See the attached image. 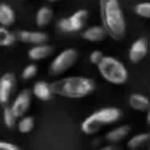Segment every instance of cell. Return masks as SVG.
Returning <instances> with one entry per match:
<instances>
[{
	"label": "cell",
	"instance_id": "6da1fadb",
	"mask_svg": "<svg viewBox=\"0 0 150 150\" xmlns=\"http://www.w3.org/2000/svg\"><path fill=\"white\" fill-rule=\"evenodd\" d=\"M100 17L107 34L116 41L124 40L127 24L119 0H100Z\"/></svg>",
	"mask_w": 150,
	"mask_h": 150
},
{
	"label": "cell",
	"instance_id": "7a4b0ae2",
	"mask_svg": "<svg viewBox=\"0 0 150 150\" xmlns=\"http://www.w3.org/2000/svg\"><path fill=\"white\" fill-rule=\"evenodd\" d=\"M54 95L69 99H82L95 91V82L87 76H66L50 83Z\"/></svg>",
	"mask_w": 150,
	"mask_h": 150
},
{
	"label": "cell",
	"instance_id": "3957f363",
	"mask_svg": "<svg viewBox=\"0 0 150 150\" xmlns=\"http://www.w3.org/2000/svg\"><path fill=\"white\" fill-rule=\"evenodd\" d=\"M121 117V109L116 108V107H107V108L98 109L93 113H91L88 117H86L80 128H82V132L84 134L92 136L100 132L103 128L117 122Z\"/></svg>",
	"mask_w": 150,
	"mask_h": 150
},
{
	"label": "cell",
	"instance_id": "277c9868",
	"mask_svg": "<svg viewBox=\"0 0 150 150\" xmlns=\"http://www.w3.org/2000/svg\"><path fill=\"white\" fill-rule=\"evenodd\" d=\"M96 66L101 76L112 84H124L128 80V70L125 69L124 63L115 57L104 55Z\"/></svg>",
	"mask_w": 150,
	"mask_h": 150
},
{
	"label": "cell",
	"instance_id": "5b68a950",
	"mask_svg": "<svg viewBox=\"0 0 150 150\" xmlns=\"http://www.w3.org/2000/svg\"><path fill=\"white\" fill-rule=\"evenodd\" d=\"M78 59V52L74 49H66L57 55L50 63V75L58 76V75L66 73L69 69L74 66Z\"/></svg>",
	"mask_w": 150,
	"mask_h": 150
},
{
	"label": "cell",
	"instance_id": "8992f818",
	"mask_svg": "<svg viewBox=\"0 0 150 150\" xmlns=\"http://www.w3.org/2000/svg\"><path fill=\"white\" fill-rule=\"evenodd\" d=\"M88 18V12L86 9H79L75 13L70 16V17L61 18L58 21L57 26L62 32H67V33H73V32H79L80 29H83V26L86 25Z\"/></svg>",
	"mask_w": 150,
	"mask_h": 150
},
{
	"label": "cell",
	"instance_id": "52a82bcc",
	"mask_svg": "<svg viewBox=\"0 0 150 150\" xmlns=\"http://www.w3.org/2000/svg\"><path fill=\"white\" fill-rule=\"evenodd\" d=\"M16 86H17V80H16L15 74L5 73L4 75H1L0 78V104L7 105L9 103Z\"/></svg>",
	"mask_w": 150,
	"mask_h": 150
},
{
	"label": "cell",
	"instance_id": "ba28073f",
	"mask_svg": "<svg viewBox=\"0 0 150 150\" xmlns=\"http://www.w3.org/2000/svg\"><path fill=\"white\" fill-rule=\"evenodd\" d=\"M32 103V91L29 90H23L21 92H18V95L15 98L12 105H11V109L15 113V116L17 119L23 117L26 112L29 111V107H30Z\"/></svg>",
	"mask_w": 150,
	"mask_h": 150
},
{
	"label": "cell",
	"instance_id": "9c48e42d",
	"mask_svg": "<svg viewBox=\"0 0 150 150\" xmlns=\"http://www.w3.org/2000/svg\"><path fill=\"white\" fill-rule=\"evenodd\" d=\"M148 50H149L148 40L144 38V37L136 40L129 49V61L132 63H140L146 57Z\"/></svg>",
	"mask_w": 150,
	"mask_h": 150
},
{
	"label": "cell",
	"instance_id": "30bf717a",
	"mask_svg": "<svg viewBox=\"0 0 150 150\" xmlns=\"http://www.w3.org/2000/svg\"><path fill=\"white\" fill-rule=\"evenodd\" d=\"M16 40L24 42V44H30V45H38L45 44L49 40V36L44 32H32V30H20L15 34Z\"/></svg>",
	"mask_w": 150,
	"mask_h": 150
},
{
	"label": "cell",
	"instance_id": "8fae6325",
	"mask_svg": "<svg viewBox=\"0 0 150 150\" xmlns=\"http://www.w3.org/2000/svg\"><path fill=\"white\" fill-rule=\"evenodd\" d=\"M130 132H132V127L130 125H120V127H116L112 130L107 132L105 140L109 144H119L122 140H125L129 136Z\"/></svg>",
	"mask_w": 150,
	"mask_h": 150
},
{
	"label": "cell",
	"instance_id": "7c38bea8",
	"mask_svg": "<svg viewBox=\"0 0 150 150\" xmlns=\"http://www.w3.org/2000/svg\"><path fill=\"white\" fill-rule=\"evenodd\" d=\"M53 54V47L50 45L45 44H38V45H33V47H30L28 52V57L32 61H41L45 58L50 57Z\"/></svg>",
	"mask_w": 150,
	"mask_h": 150
},
{
	"label": "cell",
	"instance_id": "4fadbf2b",
	"mask_svg": "<svg viewBox=\"0 0 150 150\" xmlns=\"http://www.w3.org/2000/svg\"><path fill=\"white\" fill-rule=\"evenodd\" d=\"M32 93L36 96L37 99L42 101H47L52 99V96L54 95L52 91V87H50L49 83L44 82V80H38V82L34 83L33 90H32Z\"/></svg>",
	"mask_w": 150,
	"mask_h": 150
},
{
	"label": "cell",
	"instance_id": "5bb4252c",
	"mask_svg": "<svg viewBox=\"0 0 150 150\" xmlns=\"http://www.w3.org/2000/svg\"><path fill=\"white\" fill-rule=\"evenodd\" d=\"M150 146V133L136 134L127 142V148L129 150H144Z\"/></svg>",
	"mask_w": 150,
	"mask_h": 150
},
{
	"label": "cell",
	"instance_id": "9a60e30c",
	"mask_svg": "<svg viewBox=\"0 0 150 150\" xmlns=\"http://www.w3.org/2000/svg\"><path fill=\"white\" fill-rule=\"evenodd\" d=\"M108 36L105 32V29L103 26H99V25H95V26H91V28L86 29L83 32L82 37L86 40V41H90V42H100L103 40H105V37Z\"/></svg>",
	"mask_w": 150,
	"mask_h": 150
},
{
	"label": "cell",
	"instance_id": "2e32d148",
	"mask_svg": "<svg viewBox=\"0 0 150 150\" xmlns=\"http://www.w3.org/2000/svg\"><path fill=\"white\" fill-rule=\"evenodd\" d=\"M129 105L134 111L138 112H146L150 107V99L142 93H133L129 98Z\"/></svg>",
	"mask_w": 150,
	"mask_h": 150
},
{
	"label": "cell",
	"instance_id": "e0dca14e",
	"mask_svg": "<svg viewBox=\"0 0 150 150\" xmlns=\"http://www.w3.org/2000/svg\"><path fill=\"white\" fill-rule=\"evenodd\" d=\"M16 21L15 11L5 3H0V25L3 26H11Z\"/></svg>",
	"mask_w": 150,
	"mask_h": 150
},
{
	"label": "cell",
	"instance_id": "ac0fdd59",
	"mask_svg": "<svg viewBox=\"0 0 150 150\" xmlns=\"http://www.w3.org/2000/svg\"><path fill=\"white\" fill-rule=\"evenodd\" d=\"M53 18V11L49 7H41L37 11L36 15V24L40 28H44V26L49 25L50 21Z\"/></svg>",
	"mask_w": 150,
	"mask_h": 150
},
{
	"label": "cell",
	"instance_id": "d6986e66",
	"mask_svg": "<svg viewBox=\"0 0 150 150\" xmlns=\"http://www.w3.org/2000/svg\"><path fill=\"white\" fill-rule=\"evenodd\" d=\"M16 42V36L15 33L8 30L7 26L0 25V46H11Z\"/></svg>",
	"mask_w": 150,
	"mask_h": 150
},
{
	"label": "cell",
	"instance_id": "ffe728a7",
	"mask_svg": "<svg viewBox=\"0 0 150 150\" xmlns=\"http://www.w3.org/2000/svg\"><path fill=\"white\" fill-rule=\"evenodd\" d=\"M17 128L18 132L23 133V134L30 133L34 128V119L32 116H25L24 115L23 117H20V121L17 122Z\"/></svg>",
	"mask_w": 150,
	"mask_h": 150
},
{
	"label": "cell",
	"instance_id": "44dd1931",
	"mask_svg": "<svg viewBox=\"0 0 150 150\" xmlns=\"http://www.w3.org/2000/svg\"><path fill=\"white\" fill-rule=\"evenodd\" d=\"M3 120H4V125L9 129L16 127V121H17V117L15 116V113L12 112L11 107L4 105V111H3Z\"/></svg>",
	"mask_w": 150,
	"mask_h": 150
},
{
	"label": "cell",
	"instance_id": "7402d4cb",
	"mask_svg": "<svg viewBox=\"0 0 150 150\" xmlns=\"http://www.w3.org/2000/svg\"><path fill=\"white\" fill-rule=\"evenodd\" d=\"M37 73H38V67H37L34 63H30V65L24 67L23 73H21V78H23L24 80H29V79L36 76Z\"/></svg>",
	"mask_w": 150,
	"mask_h": 150
},
{
	"label": "cell",
	"instance_id": "603a6c76",
	"mask_svg": "<svg viewBox=\"0 0 150 150\" xmlns=\"http://www.w3.org/2000/svg\"><path fill=\"white\" fill-rule=\"evenodd\" d=\"M134 12L140 17L150 18V3H140L134 7Z\"/></svg>",
	"mask_w": 150,
	"mask_h": 150
},
{
	"label": "cell",
	"instance_id": "cb8c5ba5",
	"mask_svg": "<svg viewBox=\"0 0 150 150\" xmlns=\"http://www.w3.org/2000/svg\"><path fill=\"white\" fill-rule=\"evenodd\" d=\"M103 57H104V54L100 52V50H93L90 55V61H91V63H93V65H98Z\"/></svg>",
	"mask_w": 150,
	"mask_h": 150
},
{
	"label": "cell",
	"instance_id": "d4e9b609",
	"mask_svg": "<svg viewBox=\"0 0 150 150\" xmlns=\"http://www.w3.org/2000/svg\"><path fill=\"white\" fill-rule=\"evenodd\" d=\"M0 150H21L15 144L7 142V141H0Z\"/></svg>",
	"mask_w": 150,
	"mask_h": 150
},
{
	"label": "cell",
	"instance_id": "484cf974",
	"mask_svg": "<svg viewBox=\"0 0 150 150\" xmlns=\"http://www.w3.org/2000/svg\"><path fill=\"white\" fill-rule=\"evenodd\" d=\"M98 150H122V148H120V146L117 145V144H111V145L104 146V148L98 149Z\"/></svg>",
	"mask_w": 150,
	"mask_h": 150
},
{
	"label": "cell",
	"instance_id": "4316f807",
	"mask_svg": "<svg viewBox=\"0 0 150 150\" xmlns=\"http://www.w3.org/2000/svg\"><path fill=\"white\" fill-rule=\"evenodd\" d=\"M146 112H148V116H146V120H148V124L150 125V107L148 108V111H146Z\"/></svg>",
	"mask_w": 150,
	"mask_h": 150
},
{
	"label": "cell",
	"instance_id": "83f0119b",
	"mask_svg": "<svg viewBox=\"0 0 150 150\" xmlns=\"http://www.w3.org/2000/svg\"><path fill=\"white\" fill-rule=\"evenodd\" d=\"M47 1H52V3H54V1H58V0H47Z\"/></svg>",
	"mask_w": 150,
	"mask_h": 150
},
{
	"label": "cell",
	"instance_id": "f1b7e54d",
	"mask_svg": "<svg viewBox=\"0 0 150 150\" xmlns=\"http://www.w3.org/2000/svg\"><path fill=\"white\" fill-rule=\"evenodd\" d=\"M148 150H150V146H149V148H148Z\"/></svg>",
	"mask_w": 150,
	"mask_h": 150
}]
</instances>
